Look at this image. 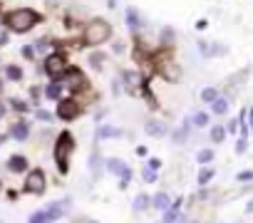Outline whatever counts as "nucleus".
Instances as JSON below:
<instances>
[{
	"label": "nucleus",
	"instance_id": "obj_36",
	"mask_svg": "<svg viewBox=\"0 0 253 223\" xmlns=\"http://www.w3.org/2000/svg\"><path fill=\"white\" fill-rule=\"evenodd\" d=\"M142 176H144V181H147V184H154V181L159 179V171H157V169H152V166H144V169H142Z\"/></svg>",
	"mask_w": 253,
	"mask_h": 223
},
{
	"label": "nucleus",
	"instance_id": "obj_39",
	"mask_svg": "<svg viewBox=\"0 0 253 223\" xmlns=\"http://www.w3.org/2000/svg\"><path fill=\"white\" fill-rule=\"evenodd\" d=\"M112 52H114V55H122V52H126V45L119 42V40H114V42H112Z\"/></svg>",
	"mask_w": 253,
	"mask_h": 223
},
{
	"label": "nucleus",
	"instance_id": "obj_46",
	"mask_svg": "<svg viewBox=\"0 0 253 223\" xmlns=\"http://www.w3.org/2000/svg\"><path fill=\"white\" fill-rule=\"evenodd\" d=\"M137 154L139 156H147V147H137Z\"/></svg>",
	"mask_w": 253,
	"mask_h": 223
},
{
	"label": "nucleus",
	"instance_id": "obj_48",
	"mask_svg": "<svg viewBox=\"0 0 253 223\" xmlns=\"http://www.w3.org/2000/svg\"><path fill=\"white\" fill-rule=\"evenodd\" d=\"M87 223H97V221H87Z\"/></svg>",
	"mask_w": 253,
	"mask_h": 223
},
{
	"label": "nucleus",
	"instance_id": "obj_12",
	"mask_svg": "<svg viewBox=\"0 0 253 223\" xmlns=\"http://www.w3.org/2000/svg\"><path fill=\"white\" fill-rule=\"evenodd\" d=\"M8 134H10V139H15V142H28V139H30V122H28V119L13 122L10 129H8Z\"/></svg>",
	"mask_w": 253,
	"mask_h": 223
},
{
	"label": "nucleus",
	"instance_id": "obj_5",
	"mask_svg": "<svg viewBox=\"0 0 253 223\" xmlns=\"http://www.w3.org/2000/svg\"><path fill=\"white\" fill-rule=\"evenodd\" d=\"M60 82H65V87L70 89V94H82V92H87V89L92 87L89 79H87V74H84L77 65H70Z\"/></svg>",
	"mask_w": 253,
	"mask_h": 223
},
{
	"label": "nucleus",
	"instance_id": "obj_32",
	"mask_svg": "<svg viewBox=\"0 0 253 223\" xmlns=\"http://www.w3.org/2000/svg\"><path fill=\"white\" fill-rule=\"evenodd\" d=\"M149 206H152V196H147V193H137L132 208H134V211H147Z\"/></svg>",
	"mask_w": 253,
	"mask_h": 223
},
{
	"label": "nucleus",
	"instance_id": "obj_27",
	"mask_svg": "<svg viewBox=\"0 0 253 223\" xmlns=\"http://www.w3.org/2000/svg\"><path fill=\"white\" fill-rule=\"evenodd\" d=\"M226 134H228V129H226L223 124H216V127H211V132H209V139H211L213 144H221V142L226 139Z\"/></svg>",
	"mask_w": 253,
	"mask_h": 223
},
{
	"label": "nucleus",
	"instance_id": "obj_40",
	"mask_svg": "<svg viewBox=\"0 0 253 223\" xmlns=\"http://www.w3.org/2000/svg\"><path fill=\"white\" fill-rule=\"evenodd\" d=\"M246 149H248V142H246V137H241L238 144H236V154H243Z\"/></svg>",
	"mask_w": 253,
	"mask_h": 223
},
{
	"label": "nucleus",
	"instance_id": "obj_25",
	"mask_svg": "<svg viewBox=\"0 0 253 223\" xmlns=\"http://www.w3.org/2000/svg\"><path fill=\"white\" fill-rule=\"evenodd\" d=\"M152 208H157V211H169V208H171V198H169V193L159 191L157 196H152Z\"/></svg>",
	"mask_w": 253,
	"mask_h": 223
},
{
	"label": "nucleus",
	"instance_id": "obj_24",
	"mask_svg": "<svg viewBox=\"0 0 253 223\" xmlns=\"http://www.w3.org/2000/svg\"><path fill=\"white\" fill-rule=\"evenodd\" d=\"M199 97H201V102H204V104H211V102H216V99L221 97V87L209 84V87H204V89H201V94H199Z\"/></svg>",
	"mask_w": 253,
	"mask_h": 223
},
{
	"label": "nucleus",
	"instance_id": "obj_33",
	"mask_svg": "<svg viewBox=\"0 0 253 223\" xmlns=\"http://www.w3.org/2000/svg\"><path fill=\"white\" fill-rule=\"evenodd\" d=\"M35 117H38V122H42V124L55 122V114H52V112H47V109H42V107H38V109H35Z\"/></svg>",
	"mask_w": 253,
	"mask_h": 223
},
{
	"label": "nucleus",
	"instance_id": "obj_18",
	"mask_svg": "<svg viewBox=\"0 0 253 223\" xmlns=\"http://www.w3.org/2000/svg\"><path fill=\"white\" fill-rule=\"evenodd\" d=\"M104 164H107V161H104V156H102V154H99V149L94 147V149H92V156H89V164H87V166H89L92 179H99V174H102V166H104Z\"/></svg>",
	"mask_w": 253,
	"mask_h": 223
},
{
	"label": "nucleus",
	"instance_id": "obj_8",
	"mask_svg": "<svg viewBox=\"0 0 253 223\" xmlns=\"http://www.w3.org/2000/svg\"><path fill=\"white\" fill-rule=\"evenodd\" d=\"M196 50L204 60H213V57H226L231 52L228 45L216 42V40H196Z\"/></svg>",
	"mask_w": 253,
	"mask_h": 223
},
{
	"label": "nucleus",
	"instance_id": "obj_28",
	"mask_svg": "<svg viewBox=\"0 0 253 223\" xmlns=\"http://www.w3.org/2000/svg\"><path fill=\"white\" fill-rule=\"evenodd\" d=\"M213 176H216V169H213V166H204V169L199 171V176H196V184H199V186H206V184H211Z\"/></svg>",
	"mask_w": 253,
	"mask_h": 223
},
{
	"label": "nucleus",
	"instance_id": "obj_47",
	"mask_svg": "<svg viewBox=\"0 0 253 223\" xmlns=\"http://www.w3.org/2000/svg\"><path fill=\"white\" fill-rule=\"evenodd\" d=\"M246 211H248V213H251V211H253V201H251V203H248V208H246Z\"/></svg>",
	"mask_w": 253,
	"mask_h": 223
},
{
	"label": "nucleus",
	"instance_id": "obj_30",
	"mask_svg": "<svg viewBox=\"0 0 253 223\" xmlns=\"http://www.w3.org/2000/svg\"><path fill=\"white\" fill-rule=\"evenodd\" d=\"M213 159H216L213 149H199V151H196V164H201V166H209Z\"/></svg>",
	"mask_w": 253,
	"mask_h": 223
},
{
	"label": "nucleus",
	"instance_id": "obj_13",
	"mask_svg": "<svg viewBox=\"0 0 253 223\" xmlns=\"http://www.w3.org/2000/svg\"><path fill=\"white\" fill-rule=\"evenodd\" d=\"M124 137V129L119 127H112V124H99L94 129V139L97 142H107V139H122Z\"/></svg>",
	"mask_w": 253,
	"mask_h": 223
},
{
	"label": "nucleus",
	"instance_id": "obj_26",
	"mask_svg": "<svg viewBox=\"0 0 253 223\" xmlns=\"http://www.w3.org/2000/svg\"><path fill=\"white\" fill-rule=\"evenodd\" d=\"M189 119H191V124H194L196 129H204V127H209V122H211V112H196V114H191Z\"/></svg>",
	"mask_w": 253,
	"mask_h": 223
},
{
	"label": "nucleus",
	"instance_id": "obj_41",
	"mask_svg": "<svg viewBox=\"0 0 253 223\" xmlns=\"http://www.w3.org/2000/svg\"><path fill=\"white\" fill-rule=\"evenodd\" d=\"M238 127H241V122H238V119H231V122H228V127H226V129H228V132H231V134H236V132H238Z\"/></svg>",
	"mask_w": 253,
	"mask_h": 223
},
{
	"label": "nucleus",
	"instance_id": "obj_14",
	"mask_svg": "<svg viewBox=\"0 0 253 223\" xmlns=\"http://www.w3.org/2000/svg\"><path fill=\"white\" fill-rule=\"evenodd\" d=\"M144 132H147L152 139H162V137L169 134V127H167V122H162V119H147V122H144Z\"/></svg>",
	"mask_w": 253,
	"mask_h": 223
},
{
	"label": "nucleus",
	"instance_id": "obj_35",
	"mask_svg": "<svg viewBox=\"0 0 253 223\" xmlns=\"http://www.w3.org/2000/svg\"><path fill=\"white\" fill-rule=\"evenodd\" d=\"M28 223H50L47 208H40V211H35V213L30 216V221H28Z\"/></svg>",
	"mask_w": 253,
	"mask_h": 223
},
{
	"label": "nucleus",
	"instance_id": "obj_22",
	"mask_svg": "<svg viewBox=\"0 0 253 223\" xmlns=\"http://www.w3.org/2000/svg\"><path fill=\"white\" fill-rule=\"evenodd\" d=\"M174 42H176V30L171 28V25H164L162 30H159V47H174Z\"/></svg>",
	"mask_w": 253,
	"mask_h": 223
},
{
	"label": "nucleus",
	"instance_id": "obj_19",
	"mask_svg": "<svg viewBox=\"0 0 253 223\" xmlns=\"http://www.w3.org/2000/svg\"><path fill=\"white\" fill-rule=\"evenodd\" d=\"M35 45V50H38V55H42V57H47L50 52H55V50H60V45L52 40V37H40V40H35L33 42Z\"/></svg>",
	"mask_w": 253,
	"mask_h": 223
},
{
	"label": "nucleus",
	"instance_id": "obj_9",
	"mask_svg": "<svg viewBox=\"0 0 253 223\" xmlns=\"http://www.w3.org/2000/svg\"><path fill=\"white\" fill-rule=\"evenodd\" d=\"M124 23H126V30H129L132 37H139L142 30L147 28V20H144V15H142V10L137 5H129L124 10Z\"/></svg>",
	"mask_w": 253,
	"mask_h": 223
},
{
	"label": "nucleus",
	"instance_id": "obj_37",
	"mask_svg": "<svg viewBox=\"0 0 253 223\" xmlns=\"http://www.w3.org/2000/svg\"><path fill=\"white\" fill-rule=\"evenodd\" d=\"M236 181H238V184H248V181H253V169L238 171V174H236Z\"/></svg>",
	"mask_w": 253,
	"mask_h": 223
},
{
	"label": "nucleus",
	"instance_id": "obj_34",
	"mask_svg": "<svg viewBox=\"0 0 253 223\" xmlns=\"http://www.w3.org/2000/svg\"><path fill=\"white\" fill-rule=\"evenodd\" d=\"M20 55H23V60H28V62H35V60H38L35 45H23V47H20Z\"/></svg>",
	"mask_w": 253,
	"mask_h": 223
},
{
	"label": "nucleus",
	"instance_id": "obj_45",
	"mask_svg": "<svg viewBox=\"0 0 253 223\" xmlns=\"http://www.w3.org/2000/svg\"><path fill=\"white\" fill-rule=\"evenodd\" d=\"M196 28H199V30H206V28H209V20H199Z\"/></svg>",
	"mask_w": 253,
	"mask_h": 223
},
{
	"label": "nucleus",
	"instance_id": "obj_1",
	"mask_svg": "<svg viewBox=\"0 0 253 223\" xmlns=\"http://www.w3.org/2000/svg\"><path fill=\"white\" fill-rule=\"evenodd\" d=\"M40 23H45V15L38 13L35 8H13L5 13V25L13 35H28L33 33Z\"/></svg>",
	"mask_w": 253,
	"mask_h": 223
},
{
	"label": "nucleus",
	"instance_id": "obj_31",
	"mask_svg": "<svg viewBox=\"0 0 253 223\" xmlns=\"http://www.w3.org/2000/svg\"><path fill=\"white\" fill-rule=\"evenodd\" d=\"M42 97H45V87H38V84H33V87H30V104H33L35 109L40 107Z\"/></svg>",
	"mask_w": 253,
	"mask_h": 223
},
{
	"label": "nucleus",
	"instance_id": "obj_38",
	"mask_svg": "<svg viewBox=\"0 0 253 223\" xmlns=\"http://www.w3.org/2000/svg\"><path fill=\"white\" fill-rule=\"evenodd\" d=\"M10 35H13V33H10L8 28H3V30H0V47H5V45L10 42Z\"/></svg>",
	"mask_w": 253,
	"mask_h": 223
},
{
	"label": "nucleus",
	"instance_id": "obj_4",
	"mask_svg": "<svg viewBox=\"0 0 253 223\" xmlns=\"http://www.w3.org/2000/svg\"><path fill=\"white\" fill-rule=\"evenodd\" d=\"M67 67H70V55L62 52V50H55L47 57H42V72L50 79H62V74L67 72Z\"/></svg>",
	"mask_w": 253,
	"mask_h": 223
},
{
	"label": "nucleus",
	"instance_id": "obj_44",
	"mask_svg": "<svg viewBox=\"0 0 253 223\" xmlns=\"http://www.w3.org/2000/svg\"><path fill=\"white\" fill-rule=\"evenodd\" d=\"M107 8L109 10H117L119 8V0H107Z\"/></svg>",
	"mask_w": 253,
	"mask_h": 223
},
{
	"label": "nucleus",
	"instance_id": "obj_15",
	"mask_svg": "<svg viewBox=\"0 0 253 223\" xmlns=\"http://www.w3.org/2000/svg\"><path fill=\"white\" fill-rule=\"evenodd\" d=\"M65 82H60V79H50L47 84H45V99H52V102H60L62 97H65Z\"/></svg>",
	"mask_w": 253,
	"mask_h": 223
},
{
	"label": "nucleus",
	"instance_id": "obj_2",
	"mask_svg": "<svg viewBox=\"0 0 253 223\" xmlns=\"http://www.w3.org/2000/svg\"><path fill=\"white\" fill-rule=\"evenodd\" d=\"M112 37H114V28L107 18H89L82 28V45L87 47H102L112 42Z\"/></svg>",
	"mask_w": 253,
	"mask_h": 223
},
{
	"label": "nucleus",
	"instance_id": "obj_20",
	"mask_svg": "<svg viewBox=\"0 0 253 223\" xmlns=\"http://www.w3.org/2000/svg\"><path fill=\"white\" fill-rule=\"evenodd\" d=\"M107 60H109V57H107V55H104L99 47H97V50H92V52L87 55V65H89L92 70H97V72H102V70H104Z\"/></svg>",
	"mask_w": 253,
	"mask_h": 223
},
{
	"label": "nucleus",
	"instance_id": "obj_16",
	"mask_svg": "<svg viewBox=\"0 0 253 223\" xmlns=\"http://www.w3.org/2000/svg\"><path fill=\"white\" fill-rule=\"evenodd\" d=\"M5 166H8V171H13V174H28V171H30V161H28V156H23V154H13Z\"/></svg>",
	"mask_w": 253,
	"mask_h": 223
},
{
	"label": "nucleus",
	"instance_id": "obj_3",
	"mask_svg": "<svg viewBox=\"0 0 253 223\" xmlns=\"http://www.w3.org/2000/svg\"><path fill=\"white\" fill-rule=\"evenodd\" d=\"M75 149H77V142H75V137H72V132H60L57 134V139H55V166H57V171L65 176L67 171H70V159H72V154H75Z\"/></svg>",
	"mask_w": 253,
	"mask_h": 223
},
{
	"label": "nucleus",
	"instance_id": "obj_17",
	"mask_svg": "<svg viewBox=\"0 0 253 223\" xmlns=\"http://www.w3.org/2000/svg\"><path fill=\"white\" fill-rule=\"evenodd\" d=\"M191 119H186L184 124H179L174 132H171V144H179V147H184L186 142H189V134H191Z\"/></svg>",
	"mask_w": 253,
	"mask_h": 223
},
{
	"label": "nucleus",
	"instance_id": "obj_11",
	"mask_svg": "<svg viewBox=\"0 0 253 223\" xmlns=\"http://www.w3.org/2000/svg\"><path fill=\"white\" fill-rule=\"evenodd\" d=\"M107 171H109V174H114L117 179H122V188H126V184L132 181V169L126 166L122 159H117V156L107 159Z\"/></svg>",
	"mask_w": 253,
	"mask_h": 223
},
{
	"label": "nucleus",
	"instance_id": "obj_43",
	"mask_svg": "<svg viewBox=\"0 0 253 223\" xmlns=\"http://www.w3.org/2000/svg\"><path fill=\"white\" fill-rule=\"evenodd\" d=\"M5 112H8V104H5L3 99H0V119H3V117H5Z\"/></svg>",
	"mask_w": 253,
	"mask_h": 223
},
{
	"label": "nucleus",
	"instance_id": "obj_6",
	"mask_svg": "<svg viewBox=\"0 0 253 223\" xmlns=\"http://www.w3.org/2000/svg\"><path fill=\"white\" fill-rule=\"evenodd\" d=\"M82 114V104H80V99L72 94V97H62L60 102H57V109H55V117L57 119H62V122H75L77 117Z\"/></svg>",
	"mask_w": 253,
	"mask_h": 223
},
{
	"label": "nucleus",
	"instance_id": "obj_29",
	"mask_svg": "<svg viewBox=\"0 0 253 223\" xmlns=\"http://www.w3.org/2000/svg\"><path fill=\"white\" fill-rule=\"evenodd\" d=\"M8 104H10V109H15V112H18V114H28V112H30V102H25V99L10 97V99H8Z\"/></svg>",
	"mask_w": 253,
	"mask_h": 223
},
{
	"label": "nucleus",
	"instance_id": "obj_42",
	"mask_svg": "<svg viewBox=\"0 0 253 223\" xmlns=\"http://www.w3.org/2000/svg\"><path fill=\"white\" fill-rule=\"evenodd\" d=\"M147 166H152V169H157V171H159V169H162V161H159V159H149V164H147Z\"/></svg>",
	"mask_w": 253,
	"mask_h": 223
},
{
	"label": "nucleus",
	"instance_id": "obj_49",
	"mask_svg": "<svg viewBox=\"0 0 253 223\" xmlns=\"http://www.w3.org/2000/svg\"><path fill=\"white\" fill-rule=\"evenodd\" d=\"M0 188H3V184H0Z\"/></svg>",
	"mask_w": 253,
	"mask_h": 223
},
{
	"label": "nucleus",
	"instance_id": "obj_10",
	"mask_svg": "<svg viewBox=\"0 0 253 223\" xmlns=\"http://www.w3.org/2000/svg\"><path fill=\"white\" fill-rule=\"evenodd\" d=\"M119 79H122V87H124L126 94H139L142 82H144L139 70H119Z\"/></svg>",
	"mask_w": 253,
	"mask_h": 223
},
{
	"label": "nucleus",
	"instance_id": "obj_23",
	"mask_svg": "<svg viewBox=\"0 0 253 223\" xmlns=\"http://www.w3.org/2000/svg\"><path fill=\"white\" fill-rule=\"evenodd\" d=\"M5 82H23L25 79V70L20 67V65H15V62H10V65H5Z\"/></svg>",
	"mask_w": 253,
	"mask_h": 223
},
{
	"label": "nucleus",
	"instance_id": "obj_7",
	"mask_svg": "<svg viewBox=\"0 0 253 223\" xmlns=\"http://www.w3.org/2000/svg\"><path fill=\"white\" fill-rule=\"evenodd\" d=\"M45 188H47V176H45V171H42V169H30V171H28V179H25V184H23V191H25V193H33V196H42Z\"/></svg>",
	"mask_w": 253,
	"mask_h": 223
},
{
	"label": "nucleus",
	"instance_id": "obj_21",
	"mask_svg": "<svg viewBox=\"0 0 253 223\" xmlns=\"http://www.w3.org/2000/svg\"><path fill=\"white\" fill-rule=\"evenodd\" d=\"M209 107H211V114H213V117H223V114H228V107H231V97L221 94V97H218L216 102H211Z\"/></svg>",
	"mask_w": 253,
	"mask_h": 223
}]
</instances>
